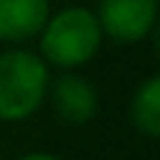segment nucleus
<instances>
[{
  "label": "nucleus",
  "instance_id": "obj_1",
  "mask_svg": "<svg viewBox=\"0 0 160 160\" xmlns=\"http://www.w3.org/2000/svg\"><path fill=\"white\" fill-rule=\"evenodd\" d=\"M101 39L104 34L96 20V11L84 6H70L48 17V22L42 25L39 59L65 73H73L76 68L87 65L101 51Z\"/></svg>",
  "mask_w": 160,
  "mask_h": 160
},
{
  "label": "nucleus",
  "instance_id": "obj_2",
  "mask_svg": "<svg viewBox=\"0 0 160 160\" xmlns=\"http://www.w3.org/2000/svg\"><path fill=\"white\" fill-rule=\"evenodd\" d=\"M51 76L39 53L8 48L0 53V121H25L48 98Z\"/></svg>",
  "mask_w": 160,
  "mask_h": 160
},
{
  "label": "nucleus",
  "instance_id": "obj_3",
  "mask_svg": "<svg viewBox=\"0 0 160 160\" xmlns=\"http://www.w3.org/2000/svg\"><path fill=\"white\" fill-rule=\"evenodd\" d=\"M96 20L101 34L118 45H135L152 34L158 20V0H98Z\"/></svg>",
  "mask_w": 160,
  "mask_h": 160
},
{
  "label": "nucleus",
  "instance_id": "obj_4",
  "mask_svg": "<svg viewBox=\"0 0 160 160\" xmlns=\"http://www.w3.org/2000/svg\"><path fill=\"white\" fill-rule=\"evenodd\" d=\"M51 104L62 124L82 127L98 115V93L79 73H65L51 84Z\"/></svg>",
  "mask_w": 160,
  "mask_h": 160
},
{
  "label": "nucleus",
  "instance_id": "obj_5",
  "mask_svg": "<svg viewBox=\"0 0 160 160\" xmlns=\"http://www.w3.org/2000/svg\"><path fill=\"white\" fill-rule=\"evenodd\" d=\"M48 17V0H0V42L20 48V42L39 37Z\"/></svg>",
  "mask_w": 160,
  "mask_h": 160
},
{
  "label": "nucleus",
  "instance_id": "obj_6",
  "mask_svg": "<svg viewBox=\"0 0 160 160\" xmlns=\"http://www.w3.org/2000/svg\"><path fill=\"white\" fill-rule=\"evenodd\" d=\"M129 121L141 135L160 138V76H149L135 90L129 101Z\"/></svg>",
  "mask_w": 160,
  "mask_h": 160
},
{
  "label": "nucleus",
  "instance_id": "obj_7",
  "mask_svg": "<svg viewBox=\"0 0 160 160\" xmlns=\"http://www.w3.org/2000/svg\"><path fill=\"white\" fill-rule=\"evenodd\" d=\"M20 160H62L56 155H48V152H31V155H22Z\"/></svg>",
  "mask_w": 160,
  "mask_h": 160
}]
</instances>
